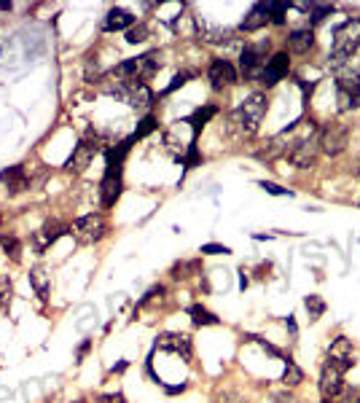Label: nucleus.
<instances>
[{
	"mask_svg": "<svg viewBox=\"0 0 360 403\" xmlns=\"http://www.w3.org/2000/svg\"><path fill=\"white\" fill-rule=\"evenodd\" d=\"M360 46V19H347L339 30L333 32V49H331V67L339 70L352 60Z\"/></svg>",
	"mask_w": 360,
	"mask_h": 403,
	"instance_id": "f257e3e1",
	"label": "nucleus"
},
{
	"mask_svg": "<svg viewBox=\"0 0 360 403\" xmlns=\"http://www.w3.org/2000/svg\"><path fill=\"white\" fill-rule=\"evenodd\" d=\"M263 116H266V94L256 92L234 111V124L245 137H253L261 126Z\"/></svg>",
	"mask_w": 360,
	"mask_h": 403,
	"instance_id": "f03ea898",
	"label": "nucleus"
},
{
	"mask_svg": "<svg viewBox=\"0 0 360 403\" xmlns=\"http://www.w3.org/2000/svg\"><path fill=\"white\" fill-rule=\"evenodd\" d=\"M70 231L75 234L78 242L95 245V242H99L108 234V223H105V218L99 216V213H92V216H81L78 220H73Z\"/></svg>",
	"mask_w": 360,
	"mask_h": 403,
	"instance_id": "7ed1b4c3",
	"label": "nucleus"
},
{
	"mask_svg": "<svg viewBox=\"0 0 360 403\" xmlns=\"http://www.w3.org/2000/svg\"><path fill=\"white\" fill-rule=\"evenodd\" d=\"M317 143H320L323 154L339 156L350 143V126L341 124V122H331L317 132Z\"/></svg>",
	"mask_w": 360,
	"mask_h": 403,
	"instance_id": "20e7f679",
	"label": "nucleus"
},
{
	"mask_svg": "<svg viewBox=\"0 0 360 403\" xmlns=\"http://www.w3.org/2000/svg\"><path fill=\"white\" fill-rule=\"evenodd\" d=\"M102 151V140H99L97 135H86L78 146H75V151H73V156L67 159V170L70 172H84L92 161H95V156Z\"/></svg>",
	"mask_w": 360,
	"mask_h": 403,
	"instance_id": "39448f33",
	"label": "nucleus"
},
{
	"mask_svg": "<svg viewBox=\"0 0 360 403\" xmlns=\"http://www.w3.org/2000/svg\"><path fill=\"white\" fill-rule=\"evenodd\" d=\"M266 49L269 43H259V46H248L239 57V73L245 81H261V73L266 67Z\"/></svg>",
	"mask_w": 360,
	"mask_h": 403,
	"instance_id": "423d86ee",
	"label": "nucleus"
},
{
	"mask_svg": "<svg viewBox=\"0 0 360 403\" xmlns=\"http://www.w3.org/2000/svg\"><path fill=\"white\" fill-rule=\"evenodd\" d=\"M326 363L331 369H336V371H341V373L350 371V369L355 366V347H352V341L347 339V336H339V339L328 347Z\"/></svg>",
	"mask_w": 360,
	"mask_h": 403,
	"instance_id": "0eeeda50",
	"label": "nucleus"
},
{
	"mask_svg": "<svg viewBox=\"0 0 360 403\" xmlns=\"http://www.w3.org/2000/svg\"><path fill=\"white\" fill-rule=\"evenodd\" d=\"M336 92H339V111L347 113L355 105H360V76L358 73H341L336 81Z\"/></svg>",
	"mask_w": 360,
	"mask_h": 403,
	"instance_id": "6e6552de",
	"label": "nucleus"
},
{
	"mask_svg": "<svg viewBox=\"0 0 360 403\" xmlns=\"http://www.w3.org/2000/svg\"><path fill=\"white\" fill-rule=\"evenodd\" d=\"M67 231H70V226H65L62 220H46L38 231H35V237H33V248H35V253H46V250L51 248L60 237H65Z\"/></svg>",
	"mask_w": 360,
	"mask_h": 403,
	"instance_id": "1a4fd4ad",
	"label": "nucleus"
},
{
	"mask_svg": "<svg viewBox=\"0 0 360 403\" xmlns=\"http://www.w3.org/2000/svg\"><path fill=\"white\" fill-rule=\"evenodd\" d=\"M156 347H159V349H164V352L180 355L183 360H189V358H191V352H194L191 336H189V334H178V331H167V334H159V336H156Z\"/></svg>",
	"mask_w": 360,
	"mask_h": 403,
	"instance_id": "9d476101",
	"label": "nucleus"
},
{
	"mask_svg": "<svg viewBox=\"0 0 360 403\" xmlns=\"http://www.w3.org/2000/svg\"><path fill=\"white\" fill-rule=\"evenodd\" d=\"M207 78H210V87L215 92H224L231 84H237V67L229 60H213L207 67Z\"/></svg>",
	"mask_w": 360,
	"mask_h": 403,
	"instance_id": "9b49d317",
	"label": "nucleus"
},
{
	"mask_svg": "<svg viewBox=\"0 0 360 403\" xmlns=\"http://www.w3.org/2000/svg\"><path fill=\"white\" fill-rule=\"evenodd\" d=\"M288 70H291V60H288V54H285V51L274 54L272 60H266V67H263V73H261V84H266V87H274L277 81H283V78L288 76Z\"/></svg>",
	"mask_w": 360,
	"mask_h": 403,
	"instance_id": "f8f14e48",
	"label": "nucleus"
},
{
	"mask_svg": "<svg viewBox=\"0 0 360 403\" xmlns=\"http://www.w3.org/2000/svg\"><path fill=\"white\" fill-rule=\"evenodd\" d=\"M320 393H323V398L331 401V398H336V395H341L344 393V373L336 371V369H331V366H323V371H320Z\"/></svg>",
	"mask_w": 360,
	"mask_h": 403,
	"instance_id": "ddd939ff",
	"label": "nucleus"
},
{
	"mask_svg": "<svg viewBox=\"0 0 360 403\" xmlns=\"http://www.w3.org/2000/svg\"><path fill=\"white\" fill-rule=\"evenodd\" d=\"M159 54L156 51H151V54H143V57H134V81H151L156 73H159Z\"/></svg>",
	"mask_w": 360,
	"mask_h": 403,
	"instance_id": "4468645a",
	"label": "nucleus"
},
{
	"mask_svg": "<svg viewBox=\"0 0 360 403\" xmlns=\"http://www.w3.org/2000/svg\"><path fill=\"white\" fill-rule=\"evenodd\" d=\"M0 181L5 183V191L14 196V194H19V191H25V188L30 186V178H27V172H25V167H8V170H3L0 172Z\"/></svg>",
	"mask_w": 360,
	"mask_h": 403,
	"instance_id": "2eb2a0df",
	"label": "nucleus"
},
{
	"mask_svg": "<svg viewBox=\"0 0 360 403\" xmlns=\"http://www.w3.org/2000/svg\"><path fill=\"white\" fill-rule=\"evenodd\" d=\"M124 181L121 175H102V186H99V196H102V207H113L116 199L121 196Z\"/></svg>",
	"mask_w": 360,
	"mask_h": 403,
	"instance_id": "dca6fc26",
	"label": "nucleus"
},
{
	"mask_svg": "<svg viewBox=\"0 0 360 403\" xmlns=\"http://www.w3.org/2000/svg\"><path fill=\"white\" fill-rule=\"evenodd\" d=\"M134 27V16L124 8H110L105 22H102V30L105 32H116V30H132Z\"/></svg>",
	"mask_w": 360,
	"mask_h": 403,
	"instance_id": "f3484780",
	"label": "nucleus"
},
{
	"mask_svg": "<svg viewBox=\"0 0 360 403\" xmlns=\"http://www.w3.org/2000/svg\"><path fill=\"white\" fill-rule=\"evenodd\" d=\"M288 46L293 54H307L312 46H315V32L309 27H301V30H293L288 35Z\"/></svg>",
	"mask_w": 360,
	"mask_h": 403,
	"instance_id": "a211bd4d",
	"label": "nucleus"
},
{
	"mask_svg": "<svg viewBox=\"0 0 360 403\" xmlns=\"http://www.w3.org/2000/svg\"><path fill=\"white\" fill-rule=\"evenodd\" d=\"M269 25V14H266V8H263V3H256L253 5V11L245 16V22H242V30L245 32H256L266 27Z\"/></svg>",
	"mask_w": 360,
	"mask_h": 403,
	"instance_id": "6ab92c4d",
	"label": "nucleus"
},
{
	"mask_svg": "<svg viewBox=\"0 0 360 403\" xmlns=\"http://www.w3.org/2000/svg\"><path fill=\"white\" fill-rule=\"evenodd\" d=\"M30 285L40 299H49V285H51V275L46 272V266H35L30 269Z\"/></svg>",
	"mask_w": 360,
	"mask_h": 403,
	"instance_id": "aec40b11",
	"label": "nucleus"
},
{
	"mask_svg": "<svg viewBox=\"0 0 360 403\" xmlns=\"http://www.w3.org/2000/svg\"><path fill=\"white\" fill-rule=\"evenodd\" d=\"M215 113H218V108H215V105H204V108H197V111H194V113L186 119V124H191L194 135H199V132L204 129V124H207V122H210Z\"/></svg>",
	"mask_w": 360,
	"mask_h": 403,
	"instance_id": "412c9836",
	"label": "nucleus"
},
{
	"mask_svg": "<svg viewBox=\"0 0 360 403\" xmlns=\"http://www.w3.org/2000/svg\"><path fill=\"white\" fill-rule=\"evenodd\" d=\"M189 314H191V320H194V325H218L221 320L213 314L210 310H204L202 304H194V307H189Z\"/></svg>",
	"mask_w": 360,
	"mask_h": 403,
	"instance_id": "4be33fe9",
	"label": "nucleus"
},
{
	"mask_svg": "<svg viewBox=\"0 0 360 403\" xmlns=\"http://www.w3.org/2000/svg\"><path fill=\"white\" fill-rule=\"evenodd\" d=\"M263 8H266V14H269V22H274V25H283V22H285L288 3H283V0H272V3H263Z\"/></svg>",
	"mask_w": 360,
	"mask_h": 403,
	"instance_id": "5701e85b",
	"label": "nucleus"
},
{
	"mask_svg": "<svg viewBox=\"0 0 360 403\" xmlns=\"http://www.w3.org/2000/svg\"><path fill=\"white\" fill-rule=\"evenodd\" d=\"M0 245H3V253H5L11 261H19V258H22V242H19L14 234H3V237H0Z\"/></svg>",
	"mask_w": 360,
	"mask_h": 403,
	"instance_id": "b1692460",
	"label": "nucleus"
},
{
	"mask_svg": "<svg viewBox=\"0 0 360 403\" xmlns=\"http://www.w3.org/2000/svg\"><path fill=\"white\" fill-rule=\"evenodd\" d=\"M304 382V371L296 366L291 358H285V373H283V384L285 387H296V384H301Z\"/></svg>",
	"mask_w": 360,
	"mask_h": 403,
	"instance_id": "393cba45",
	"label": "nucleus"
},
{
	"mask_svg": "<svg viewBox=\"0 0 360 403\" xmlns=\"http://www.w3.org/2000/svg\"><path fill=\"white\" fill-rule=\"evenodd\" d=\"M301 8L304 11H309V19H312V25H317V22H323L328 14L333 11V5H328V3H301Z\"/></svg>",
	"mask_w": 360,
	"mask_h": 403,
	"instance_id": "a878e982",
	"label": "nucleus"
},
{
	"mask_svg": "<svg viewBox=\"0 0 360 403\" xmlns=\"http://www.w3.org/2000/svg\"><path fill=\"white\" fill-rule=\"evenodd\" d=\"M304 307L309 312V320H317V317L326 312V301H323L320 296H307V299H304Z\"/></svg>",
	"mask_w": 360,
	"mask_h": 403,
	"instance_id": "bb28decb",
	"label": "nucleus"
},
{
	"mask_svg": "<svg viewBox=\"0 0 360 403\" xmlns=\"http://www.w3.org/2000/svg\"><path fill=\"white\" fill-rule=\"evenodd\" d=\"M8 307H11V279L0 275V314L8 312Z\"/></svg>",
	"mask_w": 360,
	"mask_h": 403,
	"instance_id": "cd10ccee",
	"label": "nucleus"
},
{
	"mask_svg": "<svg viewBox=\"0 0 360 403\" xmlns=\"http://www.w3.org/2000/svg\"><path fill=\"white\" fill-rule=\"evenodd\" d=\"M156 129H159V122H156L154 116H145V119L140 122V126L134 129L132 140H140V137H145V135H151V132H156Z\"/></svg>",
	"mask_w": 360,
	"mask_h": 403,
	"instance_id": "c85d7f7f",
	"label": "nucleus"
},
{
	"mask_svg": "<svg viewBox=\"0 0 360 403\" xmlns=\"http://www.w3.org/2000/svg\"><path fill=\"white\" fill-rule=\"evenodd\" d=\"M178 159L183 161V167H197V164H202V154H199L197 143H194V146H189V148H186V154L178 156Z\"/></svg>",
	"mask_w": 360,
	"mask_h": 403,
	"instance_id": "c756f323",
	"label": "nucleus"
},
{
	"mask_svg": "<svg viewBox=\"0 0 360 403\" xmlns=\"http://www.w3.org/2000/svg\"><path fill=\"white\" fill-rule=\"evenodd\" d=\"M213 403H248V401H245L239 393H234V390H218Z\"/></svg>",
	"mask_w": 360,
	"mask_h": 403,
	"instance_id": "7c9ffc66",
	"label": "nucleus"
},
{
	"mask_svg": "<svg viewBox=\"0 0 360 403\" xmlns=\"http://www.w3.org/2000/svg\"><path fill=\"white\" fill-rule=\"evenodd\" d=\"M145 38H148V27L145 25H137V27H132L127 32V43H143Z\"/></svg>",
	"mask_w": 360,
	"mask_h": 403,
	"instance_id": "2f4dec72",
	"label": "nucleus"
},
{
	"mask_svg": "<svg viewBox=\"0 0 360 403\" xmlns=\"http://www.w3.org/2000/svg\"><path fill=\"white\" fill-rule=\"evenodd\" d=\"M199 253H202V255H229L231 248H226V245H215V242H210V245H202V248H199Z\"/></svg>",
	"mask_w": 360,
	"mask_h": 403,
	"instance_id": "473e14b6",
	"label": "nucleus"
},
{
	"mask_svg": "<svg viewBox=\"0 0 360 403\" xmlns=\"http://www.w3.org/2000/svg\"><path fill=\"white\" fill-rule=\"evenodd\" d=\"M259 186H261L266 194H272V196H293V191H288V188L277 186V183H266V181H261Z\"/></svg>",
	"mask_w": 360,
	"mask_h": 403,
	"instance_id": "72a5a7b5",
	"label": "nucleus"
},
{
	"mask_svg": "<svg viewBox=\"0 0 360 403\" xmlns=\"http://www.w3.org/2000/svg\"><path fill=\"white\" fill-rule=\"evenodd\" d=\"M189 269H199V264H197V261H186V264H175V266H172V277H175V279L189 277V275H186Z\"/></svg>",
	"mask_w": 360,
	"mask_h": 403,
	"instance_id": "f704fd0d",
	"label": "nucleus"
},
{
	"mask_svg": "<svg viewBox=\"0 0 360 403\" xmlns=\"http://www.w3.org/2000/svg\"><path fill=\"white\" fill-rule=\"evenodd\" d=\"M191 76H194V73H178V76H175V78L169 81V87L164 89V94H172L175 89H180V87H183V84H186V81H189Z\"/></svg>",
	"mask_w": 360,
	"mask_h": 403,
	"instance_id": "c9c22d12",
	"label": "nucleus"
},
{
	"mask_svg": "<svg viewBox=\"0 0 360 403\" xmlns=\"http://www.w3.org/2000/svg\"><path fill=\"white\" fill-rule=\"evenodd\" d=\"M97 403H127V398L121 393H105L97 398Z\"/></svg>",
	"mask_w": 360,
	"mask_h": 403,
	"instance_id": "e433bc0d",
	"label": "nucleus"
},
{
	"mask_svg": "<svg viewBox=\"0 0 360 403\" xmlns=\"http://www.w3.org/2000/svg\"><path fill=\"white\" fill-rule=\"evenodd\" d=\"M162 387L169 393V395H175V393H183V390H186V384H183V382H180V384H164L162 382Z\"/></svg>",
	"mask_w": 360,
	"mask_h": 403,
	"instance_id": "4c0bfd02",
	"label": "nucleus"
},
{
	"mask_svg": "<svg viewBox=\"0 0 360 403\" xmlns=\"http://www.w3.org/2000/svg\"><path fill=\"white\" fill-rule=\"evenodd\" d=\"M323 403H331V401H326V398H323Z\"/></svg>",
	"mask_w": 360,
	"mask_h": 403,
	"instance_id": "58836bf2",
	"label": "nucleus"
},
{
	"mask_svg": "<svg viewBox=\"0 0 360 403\" xmlns=\"http://www.w3.org/2000/svg\"><path fill=\"white\" fill-rule=\"evenodd\" d=\"M75 403H84V401H75Z\"/></svg>",
	"mask_w": 360,
	"mask_h": 403,
	"instance_id": "ea45409f",
	"label": "nucleus"
},
{
	"mask_svg": "<svg viewBox=\"0 0 360 403\" xmlns=\"http://www.w3.org/2000/svg\"><path fill=\"white\" fill-rule=\"evenodd\" d=\"M358 403H360V401H358Z\"/></svg>",
	"mask_w": 360,
	"mask_h": 403,
	"instance_id": "a19ab883",
	"label": "nucleus"
}]
</instances>
